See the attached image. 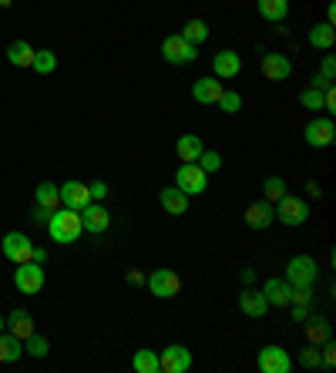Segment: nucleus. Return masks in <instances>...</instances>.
<instances>
[{
  "instance_id": "1a4fd4ad",
  "label": "nucleus",
  "mask_w": 336,
  "mask_h": 373,
  "mask_svg": "<svg viewBox=\"0 0 336 373\" xmlns=\"http://www.w3.org/2000/svg\"><path fill=\"white\" fill-rule=\"evenodd\" d=\"M303 135H306V145H310V148H330L336 138L333 118H313L310 125L303 128Z\"/></svg>"
},
{
  "instance_id": "58836bf2",
  "label": "nucleus",
  "mask_w": 336,
  "mask_h": 373,
  "mask_svg": "<svg viewBox=\"0 0 336 373\" xmlns=\"http://www.w3.org/2000/svg\"><path fill=\"white\" fill-rule=\"evenodd\" d=\"M88 192H91V199H94V202H104V195H108V185H104V182H91Z\"/></svg>"
},
{
  "instance_id": "a211bd4d",
  "label": "nucleus",
  "mask_w": 336,
  "mask_h": 373,
  "mask_svg": "<svg viewBox=\"0 0 336 373\" xmlns=\"http://www.w3.org/2000/svg\"><path fill=\"white\" fill-rule=\"evenodd\" d=\"M272 222H276V212H272V206L262 199V202H252V206L246 208V226L249 229H256V232H262V229H269Z\"/></svg>"
},
{
  "instance_id": "f3484780",
  "label": "nucleus",
  "mask_w": 336,
  "mask_h": 373,
  "mask_svg": "<svg viewBox=\"0 0 336 373\" xmlns=\"http://www.w3.org/2000/svg\"><path fill=\"white\" fill-rule=\"evenodd\" d=\"M158 206L165 208L168 216H185V212H189V195L181 192L179 185H172V189H162V192H158Z\"/></svg>"
},
{
  "instance_id": "4468645a",
  "label": "nucleus",
  "mask_w": 336,
  "mask_h": 373,
  "mask_svg": "<svg viewBox=\"0 0 336 373\" xmlns=\"http://www.w3.org/2000/svg\"><path fill=\"white\" fill-rule=\"evenodd\" d=\"M222 91H225V84H222L215 74H212V77H198V81L192 84V98L198 104H219Z\"/></svg>"
},
{
  "instance_id": "f03ea898",
  "label": "nucleus",
  "mask_w": 336,
  "mask_h": 373,
  "mask_svg": "<svg viewBox=\"0 0 336 373\" xmlns=\"http://www.w3.org/2000/svg\"><path fill=\"white\" fill-rule=\"evenodd\" d=\"M44 283H47V269L38 266V262H21V266L13 269V286H17L21 293H27V296L40 293Z\"/></svg>"
},
{
  "instance_id": "8fccbe9b",
  "label": "nucleus",
  "mask_w": 336,
  "mask_h": 373,
  "mask_svg": "<svg viewBox=\"0 0 336 373\" xmlns=\"http://www.w3.org/2000/svg\"><path fill=\"white\" fill-rule=\"evenodd\" d=\"M0 330H4V316H0Z\"/></svg>"
},
{
  "instance_id": "aec40b11",
  "label": "nucleus",
  "mask_w": 336,
  "mask_h": 373,
  "mask_svg": "<svg viewBox=\"0 0 336 373\" xmlns=\"http://www.w3.org/2000/svg\"><path fill=\"white\" fill-rule=\"evenodd\" d=\"M262 296H266L269 306H289L293 286L286 283V279H266V283H262Z\"/></svg>"
},
{
  "instance_id": "412c9836",
  "label": "nucleus",
  "mask_w": 336,
  "mask_h": 373,
  "mask_svg": "<svg viewBox=\"0 0 336 373\" xmlns=\"http://www.w3.org/2000/svg\"><path fill=\"white\" fill-rule=\"evenodd\" d=\"M4 326H11V333L17 336V340H27V336L34 333V316H30L27 309H13L11 316L4 320Z\"/></svg>"
},
{
  "instance_id": "2eb2a0df",
  "label": "nucleus",
  "mask_w": 336,
  "mask_h": 373,
  "mask_svg": "<svg viewBox=\"0 0 336 373\" xmlns=\"http://www.w3.org/2000/svg\"><path fill=\"white\" fill-rule=\"evenodd\" d=\"M239 71H242V57L235 51H229V48L212 57V74L219 77V81H229V77H235Z\"/></svg>"
},
{
  "instance_id": "f257e3e1",
  "label": "nucleus",
  "mask_w": 336,
  "mask_h": 373,
  "mask_svg": "<svg viewBox=\"0 0 336 373\" xmlns=\"http://www.w3.org/2000/svg\"><path fill=\"white\" fill-rule=\"evenodd\" d=\"M81 232H84V226H81V212H74V208H54L51 212L47 235H51L54 243L74 245L81 239Z\"/></svg>"
},
{
  "instance_id": "393cba45",
  "label": "nucleus",
  "mask_w": 336,
  "mask_h": 373,
  "mask_svg": "<svg viewBox=\"0 0 336 373\" xmlns=\"http://www.w3.org/2000/svg\"><path fill=\"white\" fill-rule=\"evenodd\" d=\"M24 353V340H17L13 333H0V363H17Z\"/></svg>"
},
{
  "instance_id": "c756f323",
  "label": "nucleus",
  "mask_w": 336,
  "mask_h": 373,
  "mask_svg": "<svg viewBox=\"0 0 336 373\" xmlns=\"http://www.w3.org/2000/svg\"><path fill=\"white\" fill-rule=\"evenodd\" d=\"M30 67H34L38 74H51L54 67H57V54L47 51V48H44V51H34V61H30Z\"/></svg>"
},
{
  "instance_id": "dca6fc26",
  "label": "nucleus",
  "mask_w": 336,
  "mask_h": 373,
  "mask_svg": "<svg viewBox=\"0 0 336 373\" xmlns=\"http://www.w3.org/2000/svg\"><path fill=\"white\" fill-rule=\"evenodd\" d=\"M262 74L269 77V81H289V74H293V61H289L286 54L269 51L266 57H262Z\"/></svg>"
},
{
  "instance_id": "2f4dec72",
  "label": "nucleus",
  "mask_w": 336,
  "mask_h": 373,
  "mask_svg": "<svg viewBox=\"0 0 336 373\" xmlns=\"http://www.w3.org/2000/svg\"><path fill=\"white\" fill-rule=\"evenodd\" d=\"M24 353H30V357H47V353H51V343L40 333H30L24 340Z\"/></svg>"
},
{
  "instance_id": "4be33fe9",
  "label": "nucleus",
  "mask_w": 336,
  "mask_h": 373,
  "mask_svg": "<svg viewBox=\"0 0 336 373\" xmlns=\"http://www.w3.org/2000/svg\"><path fill=\"white\" fill-rule=\"evenodd\" d=\"M256 11L262 21H272V24H283L286 13H289V0H256Z\"/></svg>"
},
{
  "instance_id": "6ab92c4d",
  "label": "nucleus",
  "mask_w": 336,
  "mask_h": 373,
  "mask_svg": "<svg viewBox=\"0 0 336 373\" xmlns=\"http://www.w3.org/2000/svg\"><path fill=\"white\" fill-rule=\"evenodd\" d=\"M239 309L246 313V316H252V320H259V316H266V309H269V303H266V296H262V289H242L239 293Z\"/></svg>"
},
{
  "instance_id": "c9c22d12",
  "label": "nucleus",
  "mask_w": 336,
  "mask_h": 373,
  "mask_svg": "<svg viewBox=\"0 0 336 373\" xmlns=\"http://www.w3.org/2000/svg\"><path fill=\"white\" fill-rule=\"evenodd\" d=\"M219 108H222V111H225V115H235V111L242 108V94H235V91H222Z\"/></svg>"
},
{
  "instance_id": "a878e982",
  "label": "nucleus",
  "mask_w": 336,
  "mask_h": 373,
  "mask_svg": "<svg viewBox=\"0 0 336 373\" xmlns=\"http://www.w3.org/2000/svg\"><path fill=\"white\" fill-rule=\"evenodd\" d=\"M310 44L316 48V51H330V48L336 44L333 24H316V27H310Z\"/></svg>"
},
{
  "instance_id": "7c9ffc66",
  "label": "nucleus",
  "mask_w": 336,
  "mask_h": 373,
  "mask_svg": "<svg viewBox=\"0 0 336 373\" xmlns=\"http://www.w3.org/2000/svg\"><path fill=\"white\" fill-rule=\"evenodd\" d=\"M283 195H286V182L279 175H269V179L262 182V199L266 202H279Z\"/></svg>"
},
{
  "instance_id": "9d476101",
  "label": "nucleus",
  "mask_w": 336,
  "mask_h": 373,
  "mask_svg": "<svg viewBox=\"0 0 336 373\" xmlns=\"http://www.w3.org/2000/svg\"><path fill=\"white\" fill-rule=\"evenodd\" d=\"M0 249H4V256L11 259L13 266H21V262H30L34 243L27 239L24 232H7V235H4V243H0Z\"/></svg>"
},
{
  "instance_id": "e433bc0d",
  "label": "nucleus",
  "mask_w": 336,
  "mask_h": 373,
  "mask_svg": "<svg viewBox=\"0 0 336 373\" xmlns=\"http://www.w3.org/2000/svg\"><path fill=\"white\" fill-rule=\"evenodd\" d=\"M299 367H306V370H316V367H320V347H316V343H310V347L299 353Z\"/></svg>"
},
{
  "instance_id": "72a5a7b5",
  "label": "nucleus",
  "mask_w": 336,
  "mask_h": 373,
  "mask_svg": "<svg viewBox=\"0 0 336 373\" xmlns=\"http://www.w3.org/2000/svg\"><path fill=\"white\" fill-rule=\"evenodd\" d=\"M299 104L303 108H310V111H323V91L320 88H306L299 94Z\"/></svg>"
},
{
  "instance_id": "6e6552de",
  "label": "nucleus",
  "mask_w": 336,
  "mask_h": 373,
  "mask_svg": "<svg viewBox=\"0 0 336 373\" xmlns=\"http://www.w3.org/2000/svg\"><path fill=\"white\" fill-rule=\"evenodd\" d=\"M286 283L289 286H313L316 283V259L293 256L286 262Z\"/></svg>"
},
{
  "instance_id": "473e14b6",
  "label": "nucleus",
  "mask_w": 336,
  "mask_h": 373,
  "mask_svg": "<svg viewBox=\"0 0 336 373\" xmlns=\"http://www.w3.org/2000/svg\"><path fill=\"white\" fill-rule=\"evenodd\" d=\"M195 165L202 168L206 175H212V172H219V168H222V155L219 152H206V148H202V155L195 158Z\"/></svg>"
},
{
  "instance_id": "a18cd8bd",
  "label": "nucleus",
  "mask_w": 336,
  "mask_h": 373,
  "mask_svg": "<svg viewBox=\"0 0 336 373\" xmlns=\"http://www.w3.org/2000/svg\"><path fill=\"white\" fill-rule=\"evenodd\" d=\"M306 192H310L313 199H320V195H323V189H320V182H306Z\"/></svg>"
},
{
  "instance_id": "20e7f679",
  "label": "nucleus",
  "mask_w": 336,
  "mask_h": 373,
  "mask_svg": "<svg viewBox=\"0 0 336 373\" xmlns=\"http://www.w3.org/2000/svg\"><path fill=\"white\" fill-rule=\"evenodd\" d=\"M175 185H179L185 195H202L208 189V175L195 162H181L179 172H175Z\"/></svg>"
},
{
  "instance_id": "f704fd0d",
  "label": "nucleus",
  "mask_w": 336,
  "mask_h": 373,
  "mask_svg": "<svg viewBox=\"0 0 336 373\" xmlns=\"http://www.w3.org/2000/svg\"><path fill=\"white\" fill-rule=\"evenodd\" d=\"M306 336H310V343H323V340H330V323L326 320H310V330H306Z\"/></svg>"
},
{
  "instance_id": "ddd939ff",
  "label": "nucleus",
  "mask_w": 336,
  "mask_h": 373,
  "mask_svg": "<svg viewBox=\"0 0 336 373\" xmlns=\"http://www.w3.org/2000/svg\"><path fill=\"white\" fill-rule=\"evenodd\" d=\"M81 226H84V232H91V235H101V232L111 226V216H108V208H104L101 202H88V206L81 208Z\"/></svg>"
},
{
  "instance_id": "49530a36",
  "label": "nucleus",
  "mask_w": 336,
  "mask_h": 373,
  "mask_svg": "<svg viewBox=\"0 0 336 373\" xmlns=\"http://www.w3.org/2000/svg\"><path fill=\"white\" fill-rule=\"evenodd\" d=\"M242 283H246V286L256 283V269H249V266H246V269H242Z\"/></svg>"
},
{
  "instance_id": "0eeeda50",
  "label": "nucleus",
  "mask_w": 336,
  "mask_h": 373,
  "mask_svg": "<svg viewBox=\"0 0 336 373\" xmlns=\"http://www.w3.org/2000/svg\"><path fill=\"white\" fill-rule=\"evenodd\" d=\"M145 283L152 289V296H158V299H175L181 293V279L175 269H155Z\"/></svg>"
},
{
  "instance_id": "de8ad7c7",
  "label": "nucleus",
  "mask_w": 336,
  "mask_h": 373,
  "mask_svg": "<svg viewBox=\"0 0 336 373\" xmlns=\"http://www.w3.org/2000/svg\"><path fill=\"white\" fill-rule=\"evenodd\" d=\"M326 24H336V4H330V7H326Z\"/></svg>"
},
{
  "instance_id": "b1692460",
  "label": "nucleus",
  "mask_w": 336,
  "mask_h": 373,
  "mask_svg": "<svg viewBox=\"0 0 336 373\" xmlns=\"http://www.w3.org/2000/svg\"><path fill=\"white\" fill-rule=\"evenodd\" d=\"M34 202L44 208H61V192H57V185L54 182H40L38 189H34Z\"/></svg>"
},
{
  "instance_id": "39448f33",
  "label": "nucleus",
  "mask_w": 336,
  "mask_h": 373,
  "mask_svg": "<svg viewBox=\"0 0 336 373\" xmlns=\"http://www.w3.org/2000/svg\"><path fill=\"white\" fill-rule=\"evenodd\" d=\"M272 212H276V222H283V226H303V222L310 219V206H306L303 199H293L289 192L276 202Z\"/></svg>"
},
{
  "instance_id": "cd10ccee",
  "label": "nucleus",
  "mask_w": 336,
  "mask_h": 373,
  "mask_svg": "<svg viewBox=\"0 0 336 373\" xmlns=\"http://www.w3.org/2000/svg\"><path fill=\"white\" fill-rule=\"evenodd\" d=\"M131 370L135 373H158V353L155 350H138L131 357Z\"/></svg>"
},
{
  "instance_id": "bb28decb",
  "label": "nucleus",
  "mask_w": 336,
  "mask_h": 373,
  "mask_svg": "<svg viewBox=\"0 0 336 373\" xmlns=\"http://www.w3.org/2000/svg\"><path fill=\"white\" fill-rule=\"evenodd\" d=\"M202 148H206V145H202L198 135H181L179 145H175V152H179L181 162H195V158L202 155Z\"/></svg>"
},
{
  "instance_id": "09e8293b",
  "label": "nucleus",
  "mask_w": 336,
  "mask_h": 373,
  "mask_svg": "<svg viewBox=\"0 0 336 373\" xmlns=\"http://www.w3.org/2000/svg\"><path fill=\"white\" fill-rule=\"evenodd\" d=\"M0 7H11V0H0Z\"/></svg>"
},
{
  "instance_id": "f8f14e48",
  "label": "nucleus",
  "mask_w": 336,
  "mask_h": 373,
  "mask_svg": "<svg viewBox=\"0 0 336 373\" xmlns=\"http://www.w3.org/2000/svg\"><path fill=\"white\" fill-rule=\"evenodd\" d=\"M57 192H61V206L65 208H74V212H81V208L88 206V202H94L88 192V185L84 182H65V185H57Z\"/></svg>"
},
{
  "instance_id": "79ce46f5",
  "label": "nucleus",
  "mask_w": 336,
  "mask_h": 373,
  "mask_svg": "<svg viewBox=\"0 0 336 373\" xmlns=\"http://www.w3.org/2000/svg\"><path fill=\"white\" fill-rule=\"evenodd\" d=\"M30 262H38V266H44V262H47V249H40V245H34V252H30Z\"/></svg>"
},
{
  "instance_id": "9b49d317",
  "label": "nucleus",
  "mask_w": 336,
  "mask_h": 373,
  "mask_svg": "<svg viewBox=\"0 0 336 373\" xmlns=\"http://www.w3.org/2000/svg\"><path fill=\"white\" fill-rule=\"evenodd\" d=\"M256 363H259V370L262 373H289L293 370V360H289V353H286L283 347H262L259 350V357H256Z\"/></svg>"
},
{
  "instance_id": "ea45409f",
  "label": "nucleus",
  "mask_w": 336,
  "mask_h": 373,
  "mask_svg": "<svg viewBox=\"0 0 336 373\" xmlns=\"http://www.w3.org/2000/svg\"><path fill=\"white\" fill-rule=\"evenodd\" d=\"M320 74H323L326 81H333V77H336V61L330 57V54H326V57H323V65H320Z\"/></svg>"
},
{
  "instance_id": "7ed1b4c3",
  "label": "nucleus",
  "mask_w": 336,
  "mask_h": 373,
  "mask_svg": "<svg viewBox=\"0 0 336 373\" xmlns=\"http://www.w3.org/2000/svg\"><path fill=\"white\" fill-rule=\"evenodd\" d=\"M162 57H165L168 65H192L195 57H198V48L189 44V40L181 38V34H172V38L162 40Z\"/></svg>"
},
{
  "instance_id": "5701e85b",
  "label": "nucleus",
  "mask_w": 336,
  "mask_h": 373,
  "mask_svg": "<svg viewBox=\"0 0 336 373\" xmlns=\"http://www.w3.org/2000/svg\"><path fill=\"white\" fill-rule=\"evenodd\" d=\"M7 61H11L13 67H30L34 48H30L27 40H11V44H7Z\"/></svg>"
},
{
  "instance_id": "4c0bfd02",
  "label": "nucleus",
  "mask_w": 336,
  "mask_h": 373,
  "mask_svg": "<svg viewBox=\"0 0 336 373\" xmlns=\"http://www.w3.org/2000/svg\"><path fill=\"white\" fill-rule=\"evenodd\" d=\"M30 222H34V226H47V222H51V208L34 206V212H30Z\"/></svg>"
},
{
  "instance_id": "a19ab883",
  "label": "nucleus",
  "mask_w": 336,
  "mask_h": 373,
  "mask_svg": "<svg viewBox=\"0 0 336 373\" xmlns=\"http://www.w3.org/2000/svg\"><path fill=\"white\" fill-rule=\"evenodd\" d=\"M289 306H293V320L296 323H303L306 316H310V306H299V303H289Z\"/></svg>"
},
{
  "instance_id": "c85d7f7f",
  "label": "nucleus",
  "mask_w": 336,
  "mask_h": 373,
  "mask_svg": "<svg viewBox=\"0 0 336 373\" xmlns=\"http://www.w3.org/2000/svg\"><path fill=\"white\" fill-rule=\"evenodd\" d=\"M181 38L189 40V44H202V40H208V24L202 21V17H195V21H189V24L181 27Z\"/></svg>"
},
{
  "instance_id": "37998d69",
  "label": "nucleus",
  "mask_w": 336,
  "mask_h": 373,
  "mask_svg": "<svg viewBox=\"0 0 336 373\" xmlns=\"http://www.w3.org/2000/svg\"><path fill=\"white\" fill-rule=\"evenodd\" d=\"M310 81H313L310 88H320V91H323V88H330V84H333V81H326V77H323V74H313V77H310Z\"/></svg>"
},
{
  "instance_id": "c03bdc74",
  "label": "nucleus",
  "mask_w": 336,
  "mask_h": 373,
  "mask_svg": "<svg viewBox=\"0 0 336 373\" xmlns=\"http://www.w3.org/2000/svg\"><path fill=\"white\" fill-rule=\"evenodd\" d=\"M128 283H131V286H142V283H145V272L131 269V272H128Z\"/></svg>"
},
{
  "instance_id": "423d86ee",
  "label": "nucleus",
  "mask_w": 336,
  "mask_h": 373,
  "mask_svg": "<svg viewBox=\"0 0 336 373\" xmlns=\"http://www.w3.org/2000/svg\"><path fill=\"white\" fill-rule=\"evenodd\" d=\"M192 370V353L181 343H172L158 353V373H189Z\"/></svg>"
}]
</instances>
